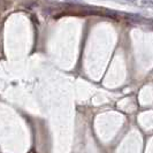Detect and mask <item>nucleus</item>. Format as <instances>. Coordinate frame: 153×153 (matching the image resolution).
Segmentation results:
<instances>
[{"mask_svg": "<svg viewBox=\"0 0 153 153\" xmlns=\"http://www.w3.org/2000/svg\"><path fill=\"white\" fill-rule=\"evenodd\" d=\"M54 1H69L70 2V1H74V0H54Z\"/></svg>", "mask_w": 153, "mask_h": 153, "instance_id": "1", "label": "nucleus"}, {"mask_svg": "<svg viewBox=\"0 0 153 153\" xmlns=\"http://www.w3.org/2000/svg\"><path fill=\"white\" fill-rule=\"evenodd\" d=\"M129 1H135V0H129Z\"/></svg>", "mask_w": 153, "mask_h": 153, "instance_id": "2", "label": "nucleus"}]
</instances>
